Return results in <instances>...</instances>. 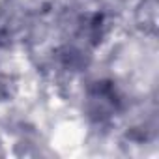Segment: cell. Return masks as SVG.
<instances>
[{
    "label": "cell",
    "instance_id": "6da1fadb",
    "mask_svg": "<svg viewBox=\"0 0 159 159\" xmlns=\"http://www.w3.org/2000/svg\"><path fill=\"white\" fill-rule=\"evenodd\" d=\"M122 99L112 83H96L90 86L86 96V111L88 116L96 122H107L116 112H120Z\"/></svg>",
    "mask_w": 159,
    "mask_h": 159
}]
</instances>
